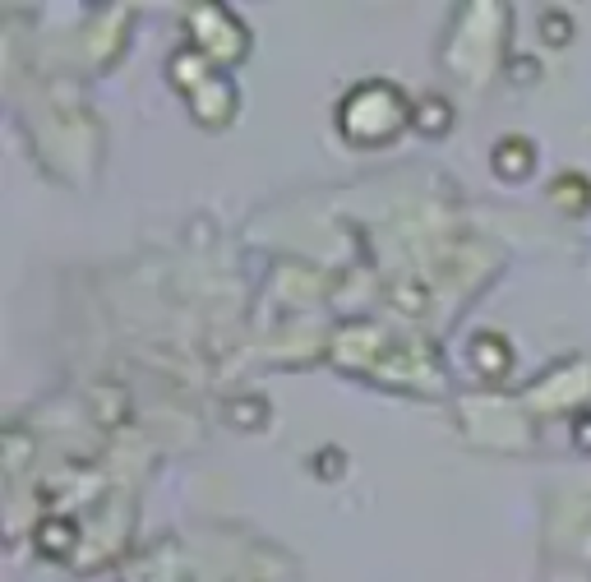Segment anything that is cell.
Returning <instances> with one entry per match:
<instances>
[{
    "mask_svg": "<svg viewBox=\"0 0 591 582\" xmlns=\"http://www.w3.org/2000/svg\"><path fill=\"white\" fill-rule=\"evenodd\" d=\"M74 541H79V527H74L69 518H47L42 532H37V550L47 559H65L74 550Z\"/></svg>",
    "mask_w": 591,
    "mask_h": 582,
    "instance_id": "7a4b0ae2",
    "label": "cell"
},
{
    "mask_svg": "<svg viewBox=\"0 0 591 582\" xmlns=\"http://www.w3.org/2000/svg\"><path fill=\"white\" fill-rule=\"evenodd\" d=\"M494 171L503 181H523L532 171V143L527 139H503L494 149Z\"/></svg>",
    "mask_w": 591,
    "mask_h": 582,
    "instance_id": "6da1fadb",
    "label": "cell"
},
{
    "mask_svg": "<svg viewBox=\"0 0 591 582\" xmlns=\"http://www.w3.org/2000/svg\"><path fill=\"white\" fill-rule=\"evenodd\" d=\"M577 444H582V449H591V416L577 425Z\"/></svg>",
    "mask_w": 591,
    "mask_h": 582,
    "instance_id": "277c9868",
    "label": "cell"
},
{
    "mask_svg": "<svg viewBox=\"0 0 591 582\" xmlns=\"http://www.w3.org/2000/svg\"><path fill=\"white\" fill-rule=\"evenodd\" d=\"M541 33H545V37H550V42H564V37H568V19H564V15H559V10H555V15H550V19H545V28H541Z\"/></svg>",
    "mask_w": 591,
    "mask_h": 582,
    "instance_id": "3957f363",
    "label": "cell"
}]
</instances>
